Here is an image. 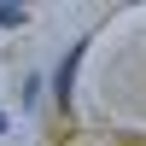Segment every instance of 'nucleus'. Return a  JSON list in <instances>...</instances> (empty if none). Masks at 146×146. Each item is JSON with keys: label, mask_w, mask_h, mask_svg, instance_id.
Returning a JSON list of instances; mask_svg holds the SVG:
<instances>
[{"label": "nucleus", "mask_w": 146, "mask_h": 146, "mask_svg": "<svg viewBox=\"0 0 146 146\" xmlns=\"http://www.w3.org/2000/svg\"><path fill=\"white\" fill-rule=\"evenodd\" d=\"M82 53H88V41H70V53L58 58V70H53V100H58V111H70V100H76V70H82Z\"/></svg>", "instance_id": "1"}, {"label": "nucleus", "mask_w": 146, "mask_h": 146, "mask_svg": "<svg viewBox=\"0 0 146 146\" xmlns=\"http://www.w3.org/2000/svg\"><path fill=\"white\" fill-rule=\"evenodd\" d=\"M0 135H6V117H0Z\"/></svg>", "instance_id": "3"}, {"label": "nucleus", "mask_w": 146, "mask_h": 146, "mask_svg": "<svg viewBox=\"0 0 146 146\" xmlns=\"http://www.w3.org/2000/svg\"><path fill=\"white\" fill-rule=\"evenodd\" d=\"M23 23H29L23 6H0V29H23Z\"/></svg>", "instance_id": "2"}]
</instances>
